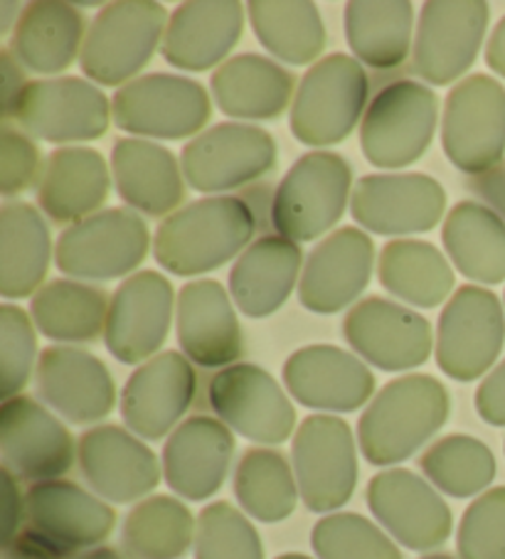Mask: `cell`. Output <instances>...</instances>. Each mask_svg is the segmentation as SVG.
<instances>
[{"instance_id":"obj_1","label":"cell","mask_w":505,"mask_h":559,"mask_svg":"<svg viewBox=\"0 0 505 559\" xmlns=\"http://www.w3.org/2000/svg\"><path fill=\"white\" fill-rule=\"evenodd\" d=\"M257 233L255 212L242 198L215 195L190 202L161 222L153 254L165 272L198 276L245 252Z\"/></svg>"},{"instance_id":"obj_2","label":"cell","mask_w":505,"mask_h":559,"mask_svg":"<svg viewBox=\"0 0 505 559\" xmlns=\"http://www.w3.org/2000/svg\"><path fill=\"white\" fill-rule=\"evenodd\" d=\"M449 419V392L432 374L387 382L357 421V441L373 466L412 459Z\"/></svg>"},{"instance_id":"obj_3","label":"cell","mask_w":505,"mask_h":559,"mask_svg":"<svg viewBox=\"0 0 505 559\" xmlns=\"http://www.w3.org/2000/svg\"><path fill=\"white\" fill-rule=\"evenodd\" d=\"M371 80L351 55L318 60L301 80L291 104V133L304 146L326 148L345 141L365 117Z\"/></svg>"},{"instance_id":"obj_4","label":"cell","mask_w":505,"mask_h":559,"mask_svg":"<svg viewBox=\"0 0 505 559\" xmlns=\"http://www.w3.org/2000/svg\"><path fill=\"white\" fill-rule=\"evenodd\" d=\"M353 198V170L330 151L301 156L279 182L271 200V225L291 242H314L343 217Z\"/></svg>"},{"instance_id":"obj_5","label":"cell","mask_w":505,"mask_h":559,"mask_svg":"<svg viewBox=\"0 0 505 559\" xmlns=\"http://www.w3.org/2000/svg\"><path fill=\"white\" fill-rule=\"evenodd\" d=\"M439 99L426 84L397 80L383 86L367 104L361 123V148L367 163L400 170L420 160L434 139Z\"/></svg>"},{"instance_id":"obj_6","label":"cell","mask_w":505,"mask_h":559,"mask_svg":"<svg viewBox=\"0 0 505 559\" xmlns=\"http://www.w3.org/2000/svg\"><path fill=\"white\" fill-rule=\"evenodd\" d=\"M165 8L153 0L104 5L86 31L82 72L102 86H119L139 74L165 35Z\"/></svg>"},{"instance_id":"obj_7","label":"cell","mask_w":505,"mask_h":559,"mask_svg":"<svg viewBox=\"0 0 505 559\" xmlns=\"http://www.w3.org/2000/svg\"><path fill=\"white\" fill-rule=\"evenodd\" d=\"M442 146L454 168L485 176L505 156V86L489 74L466 76L444 102Z\"/></svg>"},{"instance_id":"obj_8","label":"cell","mask_w":505,"mask_h":559,"mask_svg":"<svg viewBox=\"0 0 505 559\" xmlns=\"http://www.w3.org/2000/svg\"><path fill=\"white\" fill-rule=\"evenodd\" d=\"M116 127L133 136L178 141L196 136L210 121L205 86L178 74H145L114 94Z\"/></svg>"},{"instance_id":"obj_9","label":"cell","mask_w":505,"mask_h":559,"mask_svg":"<svg viewBox=\"0 0 505 559\" xmlns=\"http://www.w3.org/2000/svg\"><path fill=\"white\" fill-rule=\"evenodd\" d=\"M294 474L298 493L310 513H333L353 498L357 454L353 429L333 414H310L296 429Z\"/></svg>"},{"instance_id":"obj_10","label":"cell","mask_w":505,"mask_h":559,"mask_svg":"<svg viewBox=\"0 0 505 559\" xmlns=\"http://www.w3.org/2000/svg\"><path fill=\"white\" fill-rule=\"evenodd\" d=\"M151 235L139 212L104 210L64 229L55 249L60 272L86 282L131 274L149 254Z\"/></svg>"},{"instance_id":"obj_11","label":"cell","mask_w":505,"mask_h":559,"mask_svg":"<svg viewBox=\"0 0 505 559\" xmlns=\"http://www.w3.org/2000/svg\"><path fill=\"white\" fill-rule=\"evenodd\" d=\"M505 343V316L498 296L481 286H461L442 311L436 328V365L456 382L489 372Z\"/></svg>"},{"instance_id":"obj_12","label":"cell","mask_w":505,"mask_h":559,"mask_svg":"<svg viewBox=\"0 0 505 559\" xmlns=\"http://www.w3.org/2000/svg\"><path fill=\"white\" fill-rule=\"evenodd\" d=\"M277 141L249 123H218L198 133L180 153L188 186L200 192L239 190L277 166Z\"/></svg>"},{"instance_id":"obj_13","label":"cell","mask_w":505,"mask_h":559,"mask_svg":"<svg viewBox=\"0 0 505 559\" xmlns=\"http://www.w3.org/2000/svg\"><path fill=\"white\" fill-rule=\"evenodd\" d=\"M210 409L232 431L265 447L284 443L296 427V409L279 382L259 365L237 362L208 384Z\"/></svg>"},{"instance_id":"obj_14","label":"cell","mask_w":505,"mask_h":559,"mask_svg":"<svg viewBox=\"0 0 505 559\" xmlns=\"http://www.w3.org/2000/svg\"><path fill=\"white\" fill-rule=\"evenodd\" d=\"M13 119L47 143L96 141L109 131L111 104L99 86L80 76L27 82Z\"/></svg>"},{"instance_id":"obj_15","label":"cell","mask_w":505,"mask_h":559,"mask_svg":"<svg viewBox=\"0 0 505 559\" xmlns=\"http://www.w3.org/2000/svg\"><path fill=\"white\" fill-rule=\"evenodd\" d=\"M491 8L483 0H430L414 40V72L434 86L451 84L481 52Z\"/></svg>"},{"instance_id":"obj_16","label":"cell","mask_w":505,"mask_h":559,"mask_svg":"<svg viewBox=\"0 0 505 559\" xmlns=\"http://www.w3.org/2000/svg\"><path fill=\"white\" fill-rule=\"evenodd\" d=\"M446 210L439 180L424 173H375L355 182L351 212L357 225L375 235L430 233Z\"/></svg>"},{"instance_id":"obj_17","label":"cell","mask_w":505,"mask_h":559,"mask_svg":"<svg viewBox=\"0 0 505 559\" xmlns=\"http://www.w3.org/2000/svg\"><path fill=\"white\" fill-rule=\"evenodd\" d=\"M0 454L3 468L15 478L43 484L62 478L72 468L74 439L40 402L17 394L0 407Z\"/></svg>"},{"instance_id":"obj_18","label":"cell","mask_w":505,"mask_h":559,"mask_svg":"<svg viewBox=\"0 0 505 559\" xmlns=\"http://www.w3.org/2000/svg\"><path fill=\"white\" fill-rule=\"evenodd\" d=\"M367 508L397 543L430 552L451 535V510L430 480L390 468L367 484Z\"/></svg>"},{"instance_id":"obj_19","label":"cell","mask_w":505,"mask_h":559,"mask_svg":"<svg viewBox=\"0 0 505 559\" xmlns=\"http://www.w3.org/2000/svg\"><path fill=\"white\" fill-rule=\"evenodd\" d=\"M25 523L31 533L60 549L64 557L99 547L111 535L116 513L99 496L72 480H43L25 493Z\"/></svg>"},{"instance_id":"obj_20","label":"cell","mask_w":505,"mask_h":559,"mask_svg":"<svg viewBox=\"0 0 505 559\" xmlns=\"http://www.w3.org/2000/svg\"><path fill=\"white\" fill-rule=\"evenodd\" d=\"M176 294L158 272L131 274L116 288L106 316L104 343L116 360L139 365L163 348Z\"/></svg>"},{"instance_id":"obj_21","label":"cell","mask_w":505,"mask_h":559,"mask_svg":"<svg viewBox=\"0 0 505 559\" xmlns=\"http://www.w3.org/2000/svg\"><path fill=\"white\" fill-rule=\"evenodd\" d=\"M351 348L375 368L404 372L420 368L432 355V325L424 316L371 296L355 304L343 321Z\"/></svg>"},{"instance_id":"obj_22","label":"cell","mask_w":505,"mask_h":559,"mask_svg":"<svg viewBox=\"0 0 505 559\" xmlns=\"http://www.w3.org/2000/svg\"><path fill=\"white\" fill-rule=\"evenodd\" d=\"M77 459L86 484L109 503H136L161 484V466L153 451L116 424L84 431L77 443Z\"/></svg>"},{"instance_id":"obj_23","label":"cell","mask_w":505,"mask_h":559,"mask_svg":"<svg viewBox=\"0 0 505 559\" xmlns=\"http://www.w3.org/2000/svg\"><path fill=\"white\" fill-rule=\"evenodd\" d=\"M198 392L192 362L178 350L155 355L136 370L121 392V417L139 439L158 441L180 427Z\"/></svg>"},{"instance_id":"obj_24","label":"cell","mask_w":505,"mask_h":559,"mask_svg":"<svg viewBox=\"0 0 505 559\" xmlns=\"http://www.w3.org/2000/svg\"><path fill=\"white\" fill-rule=\"evenodd\" d=\"M373 266V239L355 227L336 229L306 259L298 284L301 306L324 316L343 311L371 284Z\"/></svg>"},{"instance_id":"obj_25","label":"cell","mask_w":505,"mask_h":559,"mask_svg":"<svg viewBox=\"0 0 505 559\" xmlns=\"http://www.w3.org/2000/svg\"><path fill=\"white\" fill-rule=\"evenodd\" d=\"M284 384L308 409L355 412L373 397L375 374L336 345H306L286 360Z\"/></svg>"},{"instance_id":"obj_26","label":"cell","mask_w":505,"mask_h":559,"mask_svg":"<svg viewBox=\"0 0 505 559\" xmlns=\"http://www.w3.org/2000/svg\"><path fill=\"white\" fill-rule=\"evenodd\" d=\"M37 392L47 407L72 424H96L116 407V384L106 365L82 348L55 345L37 362Z\"/></svg>"},{"instance_id":"obj_27","label":"cell","mask_w":505,"mask_h":559,"mask_svg":"<svg viewBox=\"0 0 505 559\" xmlns=\"http://www.w3.org/2000/svg\"><path fill=\"white\" fill-rule=\"evenodd\" d=\"M235 456V437L220 419L190 417L163 447V476L173 493L186 500H208L225 484Z\"/></svg>"},{"instance_id":"obj_28","label":"cell","mask_w":505,"mask_h":559,"mask_svg":"<svg viewBox=\"0 0 505 559\" xmlns=\"http://www.w3.org/2000/svg\"><path fill=\"white\" fill-rule=\"evenodd\" d=\"M245 31L239 0H190L178 5L163 35V60L183 72H208L235 50Z\"/></svg>"},{"instance_id":"obj_29","label":"cell","mask_w":505,"mask_h":559,"mask_svg":"<svg viewBox=\"0 0 505 559\" xmlns=\"http://www.w3.org/2000/svg\"><path fill=\"white\" fill-rule=\"evenodd\" d=\"M178 345L198 368H230L237 365L245 341L235 306L220 282L200 278L178 294Z\"/></svg>"},{"instance_id":"obj_30","label":"cell","mask_w":505,"mask_h":559,"mask_svg":"<svg viewBox=\"0 0 505 559\" xmlns=\"http://www.w3.org/2000/svg\"><path fill=\"white\" fill-rule=\"evenodd\" d=\"M114 186L126 205L149 217L173 215L186 198L178 158L145 139H121L111 151Z\"/></svg>"},{"instance_id":"obj_31","label":"cell","mask_w":505,"mask_h":559,"mask_svg":"<svg viewBox=\"0 0 505 559\" xmlns=\"http://www.w3.org/2000/svg\"><path fill=\"white\" fill-rule=\"evenodd\" d=\"M111 190V178L99 151L67 146L50 153L37 182V202L52 222H82L96 215Z\"/></svg>"},{"instance_id":"obj_32","label":"cell","mask_w":505,"mask_h":559,"mask_svg":"<svg viewBox=\"0 0 505 559\" xmlns=\"http://www.w3.org/2000/svg\"><path fill=\"white\" fill-rule=\"evenodd\" d=\"M304 262L296 242L267 235L251 242L230 272V294L249 318H267L289 301Z\"/></svg>"},{"instance_id":"obj_33","label":"cell","mask_w":505,"mask_h":559,"mask_svg":"<svg viewBox=\"0 0 505 559\" xmlns=\"http://www.w3.org/2000/svg\"><path fill=\"white\" fill-rule=\"evenodd\" d=\"M294 74L265 55L245 52L218 67L210 90L222 114L232 119L271 121L286 111Z\"/></svg>"},{"instance_id":"obj_34","label":"cell","mask_w":505,"mask_h":559,"mask_svg":"<svg viewBox=\"0 0 505 559\" xmlns=\"http://www.w3.org/2000/svg\"><path fill=\"white\" fill-rule=\"evenodd\" d=\"M84 25V15L74 5L60 0H37L25 5L8 50L27 72H64L77 55H82V40H86Z\"/></svg>"},{"instance_id":"obj_35","label":"cell","mask_w":505,"mask_h":559,"mask_svg":"<svg viewBox=\"0 0 505 559\" xmlns=\"http://www.w3.org/2000/svg\"><path fill=\"white\" fill-rule=\"evenodd\" d=\"M50 227L31 202H5L0 210V294L27 298L43 288L50 269Z\"/></svg>"},{"instance_id":"obj_36","label":"cell","mask_w":505,"mask_h":559,"mask_svg":"<svg viewBox=\"0 0 505 559\" xmlns=\"http://www.w3.org/2000/svg\"><path fill=\"white\" fill-rule=\"evenodd\" d=\"M442 242L454 266L475 284L505 282V219L481 202L463 200L444 219Z\"/></svg>"},{"instance_id":"obj_37","label":"cell","mask_w":505,"mask_h":559,"mask_svg":"<svg viewBox=\"0 0 505 559\" xmlns=\"http://www.w3.org/2000/svg\"><path fill=\"white\" fill-rule=\"evenodd\" d=\"M414 8L407 0H353L345 5V40L355 60L395 70L412 52Z\"/></svg>"},{"instance_id":"obj_38","label":"cell","mask_w":505,"mask_h":559,"mask_svg":"<svg viewBox=\"0 0 505 559\" xmlns=\"http://www.w3.org/2000/svg\"><path fill=\"white\" fill-rule=\"evenodd\" d=\"M31 316L55 343H94L106 328L109 296L99 286L55 278L33 296Z\"/></svg>"},{"instance_id":"obj_39","label":"cell","mask_w":505,"mask_h":559,"mask_svg":"<svg viewBox=\"0 0 505 559\" xmlns=\"http://www.w3.org/2000/svg\"><path fill=\"white\" fill-rule=\"evenodd\" d=\"M377 276L387 292L414 308L442 306L454 292V269L439 249L420 239L387 242Z\"/></svg>"},{"instance_id":"obj_40","label":"cell","mask_w":505,"mask_h":559,"mask_svg":"<svg viewBox=\"0 0 505 559\" xmlns=\"http://www.w3.org/2000/svg\"><path fill=\"white\" fill-rule=\"evenodd\" d=\"M247 15L267 52L289 64H310L326 50V25L308 0H251Z\"/></svg>"},{"instance_id":"obj_41","label":"cell","mask_w":505,"mask_h":559,"mask_svg":"<svg viewBox=\"0 0 505 559\" xmlns=\"http://www.w3.org/2000/svg\"><path fill=\"white\" fill-rule=\"evenodd\" d=\"M196 518L173 496L143 498L121 527V545L131 559H180L196 543Z\"/></svg>"},{"instance_id":"obj_42","label":"cell","mask_w":505,"mask_h":559,"mask_svg":"<svg viewBox=\"0 0 505 559\" xmlns=\"http://www.w3.org/2000/svg\"><path fill=\"white\" fill-rule=\"evenodd\" d=\"M235 496L259 523H281L296 510L298 484L286 456L277 449H249L235 471Z\"/></svg>"},{"instance_id":"obj_43","label":"cell","mask_w":505,"mask_h":559,"mask_svg":"<svg viewBox=\"0 0 505 559\" xmlns=\"http://www.w3.org/2000/svg\"><path fill=\"white\" fill-rule=\"evenodd\" d=\"M426 480L451 498H473L485 493L495 478V456L481 439L451 433L420 459Z\"/></svg>"},{"instance_id":"obj_44","label":"cell","mask_w":505,"mask_h":559,"mask_svg":"<svg viewBox=\"0 0 505 559\" xmlns=\"http://www.w3.org/2000/svg\"><path fill=\"white\" fill-rule=\"evenodd\" d=\"M310 547L318 559H402L395 539L357 513L320 518L310 530Z\"/></svg>"},{"instance_id":"obj_45","label":"cell","mask_w":505,"mask_h":559,"mask_svg":"<svg viewBox=\"0 0 505 559\" xmlns=\"http://www.w3.org/2000/svg\"><path fill=\"white\" fill-rule=\"evenodd\" d=\"M196 559H265V547L249 518L218 500L198 518Z\"/></svg>"},{"instance_id":"obj_46","label":"cell","mask_w":505,"mask_h":559,"mask_svg":"<svg viewBox=\"0 0 505 559\" xmlns=\"http://www.w3.org/2000/svg\"><path fill=\"white\" fill-rule=\"evenodd\" d=\"M456 549L461 559H505V486L485 490L466 508Z\"/></svg>"},{"instance_id":"obj_47","label":"cell","mask_w":505,"mask_h":559,"mask_svg":"<svg viewBox=\"0 0 505 559\" xmlns=\"http://www.w3.org/2000/svg\"><path fill=\"white\" fill-rule=\"evenodd\" d=\"M37 341L31 316L23 308L5 304L0 308V390L11 400L31 380L35 368Z\"/></svg>"},{"instance_id":"obj_48","label":"cell","mask_w":505,"mask_h":559,"mask_svg":"<svg viewBox=\"0 0 505 559\" xmlns=\"http://www.w3.org/2000/svg\"><path fill=\"white\" fill-rule=\"evenodd\" d=\"M37 176H40V151L25 136V131L3 123V131H0V192L5 198L21 195L31 190Z\"/></svg>"},{"instance_id":"obj_49","label":"cell","mask_w":505,"mask_h":559,"mask_svg":"<svg viewBox=\"0 0 505 559\" xmlns=\"http://www.w3.org/2000/svg\"><path fill=\"white\" fill-rule=\"evenodd\" d=\"M475 412L493 427H505V360L481 382L475 392Z\"/></svg>"},{"instance_id":"obj_50","label":"cell","mask_w":505,"mask_h":559,"mask_svg":"<svg viewBox=\"0 0 505 559\" xmlns=\"http://www.w3.org/2000/svg\"><path fill=\"white\" fill-rule=\"evenodd\" d=\"M25 86L27 82L23 76V64L15 60L11 50L0 52V99H3V121L13 119Z\"/></svg>"},{"instance_id":"obj_51","label":"cell","mask_w":505,"mask_h":559,"mask_svg":"<svg viewBox=\"0 0 505 559\" xmlns=\"http://www.w3.org/2000/svg\"><path fill=\"white\" fill-rule=\"evenodd\" d=\"M25 520V498L21 496V486L11 471L3 468V545L23 533L21 525Z\"/></svg>"},{"instance_id":"obj_52","label":"cell","mask_w":505,"mask_h":559,"mask_svg":"<svg viewBox=\"0 0 505 559\" xmlns=\"http://www.w3.org/2000/svg\"><path fill=\"white\" fill-rule=\"evenodd\" d=\"M3 559H67L60 549L45 543L40 535L23 530L13 543L3 545Z\"/></svg>"},{"instance_id":"obj_53","label":"cell","mask_w":505,"mask_h":559,"mask_svg":"<svg viewBox=\"0 0 505 559\" xmlns=\"http://www.w3.org/2000/svg\"><path fill=\"white\" fill-rule=\"evenodd\" d=\"M485 64H489L495 74L505 76V15L501 17V23L493 27L491 40L485 45Z\"/></svg>"},{"instance_id":"obj_54","label":"cell","mask_w":505,"mask_h":559,"mask_svg":"<svg viewBox=\"0 0 505 559\" xmlns=\"http://www.w3.org/2000/svg\"><path fill=\"white\" fill-rule=\"evenodd\" d=\"M72 559H126V555H121L119 549L114 547H94V549H86V552H80Z\"/></svg>"},{"instance_id":"obj_55","label":"cell","mask_w":505,"mask_h":559,"mask_svg":"<svg viewBox=\"0 0 505 559\" xmlns=\"http://www.w3.org/2000/svg\"><path fill=\"white\" fill-rule=\"evenodd\" d=\"M13 11H21V5H17V3L0 5V13H3V23H0V31H3V33H11V23L15 21V17L21 21L23 13H13Z\"/></svg>"},{"instance_id":"obj_56","label":"cell","mask_w":505,"mask_h":559,"mask_svg":"<svg viewBox=\"0 0 505 559\" xmlns=\"http://www.w3.org/2000/svg\"><path fill=\"white\" fill-rule=\"evenodd\" d=\"M277 559H314V557H306V555H298V552H289V555H281Z\"/></svg>"},{"instance_id":"obj_57","label":"cell","mask_w":505,"mask_h":559,"mask_svg":"<svg viewBox=\"0 0 505 559\" xmlns=\"http://www.w3.org/2000/svg\"><path fill=\"white\" fill-rule=\"evenodd\" d=\"M420 559H454V557L439 552V555H424V557H420Z\"/></svg>"}]
</instances>
